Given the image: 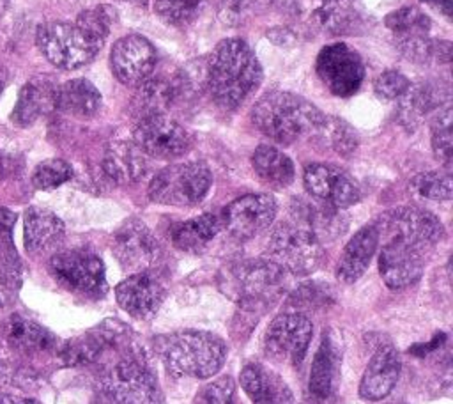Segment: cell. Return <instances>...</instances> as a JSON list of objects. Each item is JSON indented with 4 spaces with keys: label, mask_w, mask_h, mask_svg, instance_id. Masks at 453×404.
I'll return each instance as SVG.
<instances>
[{
    "label": "cell",
    "mask_w": 453,
    "mask_h": 404,
    "mask_svg": "<svg viewBox=\"0 0 453 404\" xmlns=\"http://www.w3.org/2000/svg\"><path fill=\"white\" fill-rule=\"evenodd\" d=\"M262 82V67L246 41L223 39L209 55L205 83L221 108H237Z\"/></svg>",
    "instance_id": "cell-1"
},
{
    "label": "cell",
    "mask_w": 453,
    "mask_h": 404,
    "mask_svg": "<svg viewBox=\"0 0 453 404\" xmlns=\"http://www.w3.org/2000/svg\"><path fill=\"white\" fill-rule=\"evenodd\" d=\"M326 115L308 99L292 92H269L251 110L255 128L276 144H294L317 135Z\"/></svg>",
    "instance_id": "cell-2"
},
{
    "label": "cell",
    "mask_w": 453,
    "mask_h": 404,
    "mask_svg": "<svg viewBox=\"0 0 453 404\" xmlns=\"http://www.w3.org/2000/svg\"><path fill=\"white\" fill-rule=\"evenodd\" d=\"M161 360L173 377L207 379L218 374L226 360L225 342L211 331H177L161 344Z\"/></svg>",
    "instance_id": "cell-3"
},
{
    "label": "cell",
    "mask_w": 453,
    "mask_h": 404,
    "mask_svg": "<svg viewBox=\"0 0 453 404\" xmlns=\"http://www.w3.org/2000/svg\"><path fill=\"white\" fill-rule=\"evenodd\" d=\"M106 404H165L159 383L140 351H129L101 379Z\"/></svg>",
    "instance_id": "cell-4"
},
{
    "label": "cell",
    "mask_w": 453,
    "mask_h": 404,
    "mask_svg": "<svg viewBox=\"0 0 453 404\" xmlns=\"http://www.w3.org/2000/svg\"><path fill=\"white\" fill-rule=\"evenodd\" d=\"M285 271L271 259H248L234 264L225 280V292L239 307L255 312L274 301L281 291Z\"/></svg>",
    "instance_id": "cell-5"
},
{
    "label": "cell",
    "mask_w": 453,
    "mask_h": 404,
    "mask_svg": "<svg viewBox=\"0 0 453 404\" xmlns=\"http://www.w3.org/2000/svg\"><path fill=\"white\" fill-rule=\"evenodd\" d=\"M211 184L212 174L203 161H184L161 168L150 179L147 193L156 204L188 207L202 202Z\"/></svg>",
    "instance_id": "cell-6"
},
{
    "label": "cell",
    "mask_w": 453,
    "mask_h": 404,
    "mask_svg": "<svg viewBox=\"0 0 453 404\" xmlns=\"http://www.w3.org/2000/svg\"><path fill=\"white\" fill-rule=\"evenodd\" d=\"M322 253L320 239L297 220L274 227L267 241V259L292 275L313 273L322 260Z\"/></svg>",
    "instance_id": "cell-7"
},
{
    "label": "cell",
    "mask_w": 453,
    "mask_h": 404,
    "mask_svg": "<svg viewBox=\"0 0 453 404\" xmlns=\"http://www.w3.org/2000/svg\"><path fill=\"white\" fill-rule=\"evenodd\" d=\"M51 276L67 291L101 298L108 291L104 264L101 257L88 248H69L57 252L50 259Z\"/></svg>",
    "instance_id": "cell-8"
},
{
    "label": "cell",
    "mask_w": 453,
    "mask_h": 404,
    "mask_svg": "<svg viewBox=\"0 0 453 404\" xmlns=\"http://www.w3.org/2000/svg\"><path fill=\"white\" fill-rule=\"evenodd\" d=\"M35 44L42 57L60 69H78L94 60L96 48L74 23L48 21L39 25Z\"/></svg>",
    "instance_id": "cell-9"
},
{
    "label": "cell",
    "mask_w": 453,
    "mask_h": 404,
    "mask_svg": "<svg viewBox=\"0 0 453 404\" xmlns=\"http://www.w3.org/2000/svg\"><path fill=\"white\" fill-rule=\"evenodd\" d=\"M133 142L145 156L156 159H175L184 156L191 145V133L166 113H152L138 119Z\"/></svg>",
    "instance_id": "cell-10"
},
{
    "label": "cell",
    "mask_w": 453,
    "mask_h": 404,
    "mask_svg": "<svg viewBox=\"0 0 453 404\" xmlns=\"http://www.w3.org/2000/svg\"><path fill=\"white\" fill-rule=\"evenodd\" d=\"M315 69L327 90L338 97L356 94L365 78V64L359 53L345 43H333L322 48Z\"/></svg>",
    "instance_id": "cell-11"
},
{
    "label": "cell",
    "mask_w": 453,
    "mask_h": 404,
    "mask_svg": "<svg viewBox=\"0 0 453 404\" xmlns=\"http://www.w3.org/2000/svg\"><path fill=\"white\" fill-rule=\"evenodd\" d=\"M313 335L311 321L301 312L278 315L264 335L265 354L273 360L299 365L310 347Z\"/></svg>",
    "instance_id": "cell-12"
},
{
    "label": "cell",
    "mask_w": 453,
    "mask_h": 404,
    "mask_svg": "<svg viewBox=\"0 0 453 404\" xmlns=\"http://www.w3.org/2000/svg\"><path fill=\"white\" fill-rule=\"evenodd\" d=\"M111 250L120 266L131 273L154 271L163 257V250L156 236L136 218L124 221L115 230Z\"/></svg>",
    "instance_id": "cell-13"
},
{
    "label": "cell",
    "mask_w": 453,
    "mask_h": 404,
    "mask_svg": "<svg viewBox=\"0 0 453 404\" xmlns=\"http://www.w3.org/2000/svg\"><path fill=\"white\" fill-rule=\"evenodd\" d=\"M136 87L138 89L131 106L138 117H143L152 113H166L179 101H182L188 92L189 80L179 69L154 67V71Z\"/></svg>",
    "instance_id": "cell-14"
},
{
    "label": "cell",
    "mask_w": 453,
    "mask_h": 404,
    "mask_svg": "<svg viewBox=\"0 0 453 404\" xmlns=\"http://www.w3.org/2000/svg\"><path fill=\"white\" fill-rule=\"evenodd\" d=\"M303 183L317 202L334 209L350 207L361 198L357 183L343 168L331 163H310L304 168Z\"/></svg>",
    "instance_id": "cell-15"
},
{
    "label": "cell",
    "mask_w": 453,
    "mask_h": 404,
    "mask_svg": "<svg viewBox=\"0 0 453 404\" xmlns=\"http://www.w3.org/2000/svg\"><path fill=\"white\" fill-rule=\"evenodd\" d=\"M380 223L382 227L375 223L379 230L386 232L388 236L400 237L423 252H428L444 237L441 220L434 213L421 207L393 209L380 218Z\"/></svg>",
    "instance_id": "cell-16"
},
{
    "label": "cell",
    "mask_w": 453,
    "mask_h": 404,
    "mask_svg": "<svg viewBox=\"0 0 453 404\" xmlns=\"http://www.w3.org/2000/svg\"><path fill=\"white\" fill-rule=\"evenodd\" d=\"M276 209V200L269 193H250L230 202L223 209L221 221L234 237L246 241L271 227Z\"/></svg>",
    "instance_id": "cell-17"
},
{
    "label": "cell",
    "mask_w": 453,
    "mask_h": 404,
    "mask_svg": "<svg viewBox=\"0 0 453 404\" xmlns=\"http://www.w3.org/2000/svg\"><path fill=\"white\" fill-rule=\"evenodd\" d=\"M342 367V342L333 330H324L315 351L306 388L308 404H331L336 399Z\"/></svg>",
    "instance_id": "cell-18"
},
{
    "label": "cell",
    "mask_w": 453,
    "mask_h": 404,
    "mask_svg": "<svg viewBox=\"0 0 453 404\" xmlns=\"http://www.w3.org/2000/svg\"><path fill=\"white\" fill-rule=\"evenodd\" d=\"M425 269V252L400 237L388 236L379 253V273L389 289L416 284Z\"/></svg>",
    "instance_id": "cell-19"
},
{
    "label": "cell",
    "mask_w": 453,
    "mask_h": 404,
    "mask_svg": "<svg viewBox=\"0 0 453 404\" xmlns=\"http://www.w3.org/2000/svg\"><path fill=\"white\" fill-rule=\"evenodd\" d=\"M156 48L143 35L131 34L115 41L110 51L113 76L124 85H140L156 67Z\"/></svg>",
    "instance_id": "cell-20"
},
{
    "label": "cell",
    "mask_w": 453,
    "mask_h": 404,
    "mask_svg": "<svg viewBox=\"0 0 453 404\" xmlns=\"http://www.w3.org/2000/svg\"><path fill=\"white\" fill-rule=\"evenodd\" d=\"M165 296L166 289L154 271L131 273L115 287V298L120 308L140 321L156 315Z\"/></svg>",
    "instance_id": "cell-21"
},
{
    "label": "cell",
    "mask_w": 453,
    "mask_h": 404,
    "mask_svg": "<svg viewBox=\"0 0 453 404\" xmlns=\"http://www.w3.org/2000/svg\"><path fill=\"white\" fill-rule=\"evenodd\" d=\"M58 83L50 74H35L23 83L14 103L11 120L19 128H28L41 117L55 110Z\"/></svg>",
    "instance_id": "cell-22"
},
{
    "label": "cell",
    "mask_w": 453,
    "mask_h": 404,
    "mask_svg": "<svg viewBox=\"0 0 453 404\" xmlns=\"http://www.w3.org/2000/svg\"><path fill=\"white\" fill-rule=\"evenodd\" d=\"M400 367L402 361L398 351L391 344H380L363 372L359 383V395L365 400L386 399L398 381Z\"/></svg>",
    "instance_id": "cell-23"
},
{
    "label": "cell",
    "mask_w": 453,
    "mask_h": 404,
    "mask_svg": "<svg viewBox=\"0 0 453 404\" xmlns=\"http://www.w3.org/2000/svg\"><path fill=\"white\" fill-rule=\"evenodd\" d=\"M64 221L42 207H28L23 214V245L28 255H42L53 250L64 237Z\"/></svg>",
    "instance_id": "cell-24"
},
{
    "label": "cell",
    "mask_w": 453,
    "mask_h": 404,
    "mask_svg": "<svg viewBox=\"0 0 453 404\" xmlns=\"http://www.w3.org/2000/svg\"><path fill=\"white\" fill-rule=\"evenodd\" d=\"M379 237H380V230L377 229L375 223H372L359 229L349 239L336 266L338 280H342L343 284H354L365 275L377 250Z\"/></svg>",
    "instance_id": "cell-25"
},
{
    "label": "cell",
    "mask_w": 453,
    "mask_h": 404,
    "mask_svg": "<svg viewBox=\"0 0 453 404\" xmlns=\"http://www.w3.org/2000/svg\"><path fill=\"white\" fill-rule=\"evenodd\" d=\"M104 175L117 184L140 181L147 172V158L134 142L111 140L103 156Z\"/></svg>",
    "instance_id": "cell-26"
},
{
    "label": "cell",
    "mask_w": 453,
    "mask_h": 404,
    "mask_svg": "<svg viewBox=\"0 0 453 404\" xmlns=\"http://www.w3.org/2000/svg\"><path fill=\"white\" fill-rule=\"evenodd\" d=\"M241 386L253 404H296L281 376L260 363H248L241 370Z\"/></svg>",
    "instance_id": "cell-27"
},
{
    "label": "cell",
    "mask_w": 453,
    "mask_h": 404,
    "mask_svg": "<svg viewBox=\"0 0 453 404\" xmlns=\"http://www.w3.org/2000/svg\"><path fill=\"white\" fill-rule=\"evenodd\" d=\"M449 103L448 89L430 85V83H418L409 85L407 92L400 97V120L405 128L414 129L425 115L435 113L439 108Z\"/></svg>",
    "instance_id": "cell-28"
},
{
    "label": "cell",
    "mask_w": 453,
    "mask_h": 404,
    "mask_svg": "<svg viewBox=\"0 0 453 404\" xmlns=\"http://www.w3.org/2000/svg\"><path fill=\"white\" fill-rule=\"evenodd\" d=\"M101 92L85 78H73L58 85L55 110L74 119H92L101 110Z\"/></svg>",
    "instance_id": "cell-29"
},
{
    "label": "cell",
    "mask_w": 453,
    "mask_h": 404,
    "mask_svg": "<svg viewBox=\"0 0 453 404\" xmlns=\"http://www.w3.org/2000/svg\"><path fill=\"white\" fill-rule=\"evenodd\" d=\"M4 337L7 344L23 353V354H35L53 347L55 338L53 335L37 324L35 321L23 317L19 314H12L4 324Z\"/></svg>",
    "instance_id": "cell-30"
},
{
    "label": "cell",
    "mask_w": 453,
    "mask_h": 404,
    "mask_svg": "<svg viewBox=\"0 0 453 404\" xmlns=\"http://www.w3.org/2000/svg\"><path fill=\"white\" fill-rule=\"evenodd\" d=\"M221 216L212 213H203L200 216L189 218L179 223L172 230V243L175 248L189 253L202 252L221 230Z\"/></svg>",
    "instance_id": "cell-31"
},
{
    "label": "cell",
    "mask_w": 453,
    "mask_h": 404,
    "mask_svg": "<svg viewBox=\"0 0 453 404\" xmlns=\"http://www.w3.org/2000/svg\"><path fill=\"white\" fill-rule=\"evenodd\" d=\"M251 165L258 179L271 188H287L296 175L292 159L273 145H260L251 156Z\"/></svg>",
    "instance_id": "cell-32"
},
{
    "label": "cell",
    "mask_w": 453,
    "mask_h": 404,
    "mask_svg": "<svg viewBox=\"0 0 453 404\" xmlns=\"http://www.w3.org/2000/svg\"><path fill=\"white\" fill-rule=\"evenodd\" d=\"M113 21H115V9H111L110 5H94L81 11L74 25L96 48L101 50L106 37L110 35Z\"/></svg>",
    "instance_id": "cell-33"
},
{
    "label": "cell",
    "mask_w": 453,
    "mask_h": 404,
    "mask_svg": "<svg viewBox=\"0 0 453 404\" xmlns=\"http://www.w3.org/2000/svg\"><path fill=\"white\" fill-rule=\"evenodd\" d=\"M18 214L7 207H0V269L21 284V262L14 246V223Z\"/></svg>",
    "instance_id": "cell-34"
},
{
    "label": "cell",
    "mask_w": 453,
    "mask_h": 404,
    "mask_svg": "<svg viewBox=\"0 0 453 404\" xmlns=\"http://www.w3.org/2000/svg\"><path fill=\"white\" fill-rule=\"evenodd\" d=\"M317 135L338 154L342 156H350L357 149V135L356 131L338 117H327L324 119L320 129Z\"/></svg>",
    "instance_id": "cell-35"
},
{
    "label": "cell",
    "mask_w": 453,
    "mask_h": 404,
    "mask_svg": "<svg viewBox=\"0 0 453 404\" xmlns=\"http://www.w3.org/2000/svg\"><path fill=\"white\" fill-rule=\"evenodd\" d=\"M432 149L435 158L449 167L453 159V135H451V105H444L432 117Z\"/></svg>",
    "instance_id": "cell-36"
},
{
    "label": "cell",
    "mask_w": 453,
    "mask_h": 404,
    "mask_svg": "<svg viewBox=\"0 0 453 404\" xmlns=\"http://www.w3.org/2000/svg\"><path fill=\"white\" fill-rule=\"evenodd\" d=\"M411 188L430 200H449L453 195V181L449 172L428 170L412 177Z\"/></svg>",
    "instance_id": "cell-37"
},
{
    "label": "cell",
    "mask_w": 453,
    "mask_h": 404,
    "mask_svg": "<svg viewBox=\"0 0 453 404\" xmlns=\"http://www.w3.org/2000/svg\"><path fill=\"white\" fill-rule=\"evenodd\" d=\"M73 177V167L60 158H50L41 161L32 172V184L37 190L48 191L67 183Z\"/></svg>",
    "instance_id": "cell-38"
},
{
    "label": "cell",
    "mask_w": 453,
    "mask_h": 404,
    "mask_svg": "<svg viewBox=\"0 0 453 404\" xmlns=\"http://www.w3.org/2000/svg\"><path fill=\"white\" fill-rule=\"evenodd\" d=\"M430 18L418 7H402L386 16V27L395 32V35L409 34H428Z\"/></svg>",
    "instance_id": "cell-39"
},
{
    "label": "cell",
    "mask_w": 453,
    "mask_h": 404,
    "mask_svg": "<svg viewBox=\"0 0 453 404\" xmlns=\"http://www.w3.org/2000/svg\"><path fill=\"white\" fill-rule=\"evenodd\" d=\"M156 14L175 27L188 25L200 11L202 0H152Z\"/></svg>",
    "instance_id": "cell-40"
},
{
    "label": "cell",
    "mask_w": 453,
    "mask_h": 404,
    "mask_svg": "<svg viewBox=\"0 0 453 404\" xmlns=\"http://www.w3.org/2000/svg\"><path fill=\"white\" fill-rule=\"evenodd\" d=\"M234 395H235L234 379L230 376H221L203 385L196 392L193 404H234Z\"/></svg>",
    "instance_id": "cell-41"
},
{
    "label": "cell",
    "mask_w": 453,
    "mask_h": 404,
    "mask_svg": "<svg viewBox=\"0 0 453 404\" xmlns=\"http://www.w3.org/2000/svg\"><path fill=\"white\" fill-rule=\"evenodd\" d=\"M409 85H411V82L402 73H398L395 69H388L375 78L373 89L380 99L395 101V99H400L407 92Z\"/></svg>",
    "instance_id": "cell-42"
},
{
    "label": "cell",
    "mask_w": 453,
    "mask_h": 404,
    "mask_svg": "<svg viewBox=\"0 0 453 404\" xmlns=\"http://www.w3.org/2000/svg\"><path fill=\"white\" fill-rule=\"evenodd\" d=\"M18 287H19V282H16L5 271L0 269V312L5 310L14 301Z\"/></svg>",
    "instance_id": "cell-43"
},
{
    "label": "cell",
    "mask_w": 453,
    "mask_h": 404,
    "mask_svg": "<svg viewBox=\"0 0 453 404\" xmlns=\"http://www.w3.org/2000/svg\"><path fill=\"white\" fill-rule=\"evenodd\" d=\"M435 9H439L446 18L451 16V9H453V0H421Z\"/></svg>",
    "instance_id": "cell-44"
},
{
    "label": "cell",
    "mask_w": 453,
    "mask_h": 404,
    "mask_svg": "<svg viewBox=\"0 0 453 404\" xmlns=\"http://www.w3.org/2000/svg\"><path fill=\"white\" fill-rule=\"evenodd\" d=\"M0 404H39V402L32 400V399H25V397L0 393Z\"/></svg>",
    "instance_id": "cell-45"
},
{
    "label": "cell",
    "mask_w": 453,
    "mask_h": 404,
    "mask_svg": "<svg viewBox=\"0 0 453 404\" xmlns=\"http://www.w3.org/2000/svg\"><path fill=\"white\" fill-rule=\"evenodd\" d=\"M12 377H14V376H12V372L9 370V365H5L4 360H0V388L5 386L7 383H11Z\"/></svg>",
    "instance_id": "cell-46"
},
{
    "label": "cell",
    "mask_w": 453,
    "mask_h": 404,
    "mask_svg": "<svg viewBox=\"0 0 453 404\" xmlns=\"http://www.w3.org/2000/svg\"><path fill=\"white\" fill-rule=\"evenodd\" d=\"M7 80H9V73H7L5 66L0 64V94L4 92V89H5V85H7Z\"/></svg>",
    "instance_id": "cell-47"
},
{
    "label": "cell",
    "mask_w": 453,
    "mask_h": 404,
    "mask_svg": "<svg viewBox=\"0 0 453 404\" xmlns=\"http://www.w3.org/2000/svg\"><path fill=\"white\" fill-rule=\"evenodd\" d=\"M9 2L11 0H0V19L4 18V14L7 12V9H9Z\"/></svg>",
    "instance_id": "cell-48"
},
{
    "label": "cell",
    "mask_w": 453,
    "mask_h": 404,
    "mask_svg": "<svg viewBox=\"0 0 453 404\" xmlns=\"http://www.w3.org/2000/svg\"><path fill=\"white\" fill-rule=\"evenodd\" d=\"M122 2H131V4H138V5H145L147 0H122Z\"/></svg>",
    "instance_id": "cell-49"
},
{
    "label": "cell",
    "mask_w": 453,
    "mask_h": 404,
    "mask_svg": "<svg viewBox=\"0 0 453 404\" xmlns=\"http://www.w3.org/2000/svg\"><path fill=\"white\" fill-rule=\"evenodd\" d=\"M388 404H407V402H402V400H400V402H388Z\"/></svg>",
    "instance_id": "cell-50"
},
{
    "label": "cell",
    "mask_w": 453,
    "mask_h": 404,
    "mask_svg": "<svg viewBox=\"0 0 453 404\" xmlns=\"http://www.w3.org/2000/svg\"><path fill=\"white\" fill-rule=\"evenodd\" d=\"M0 175H2V154H0Z\"/></svg>",
    "instance_id": "cell-51"
},
{
    "label": "cell",
    "mask_w": 453,
    "mask_h": 404,
    "mask_svg": "<svg viewBox=\"0 0 453 404\" xmlns=\"http://www.w3.org/2000/svg\"><path fill=\"white\" fill-rule=\"evenodd\" d=\"M324 2H336V0H324Z\"/></svg>",
    "instance_id": "cell-52"
}]
</instances>
